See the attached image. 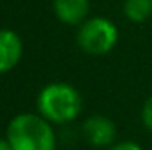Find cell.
Returning <instances> with one entry per match:
<instances>
[{"label": "cell", "instance_id": "1", "mask_svg": "<svg viewBox=\"0 0 152 150\" xmlns=\"http://www.w3.org/2000/svg\"><path fill=\"white\" fill-rule=\"evenodd\" d=\"M5 140L12 150H55L57 136L51 124L36 113L16 115L5 133Z\"/></svg>", "mask_w": 152, "mask_h": 150}, {"label": "cell", "instance_id": "2", "mask_svg": "<svg viewBox=\"0 0 152 150\" xmlns=\"http://www.w3.org/2000/svg\"><path fill=\"white\" fill-rule=\"evenodd\" d=\"M37 111L50 124H69L81 111L80 92L69 83H50L39 92Z\"/></svg>", "mask_w": 152, "mask_h": 150}, {"label": "cell", "instance_id": "3", "mask_svg": "<svg viewBox=\"0 0 152 150\" xmlns=\"http://www.w3.org/2000/svg\"><path fill=\"white\" fill-rule=\"evenodd\" d=\"M117 41H118V30L115 23L101 16L87 18L80 25L76 34L78 46L87 55H92V57L106 55L115 48Z\"/></svg>", "mask_w": 152, "mask_h": 150}, {"label": "cell", "instance_id": "4", "mask_svg": "<svg viewBox=\"0 0 152 150\" xmlns=\"http://www.w3.org/2000/svg\"><path fill=\"white\" fill-rule=\"evenodd\" d=\"M81 131H83L85 140L94 147H112L115 141V136H117L115 124L103 115L88 117L83 122Z\"/></svg>", "mask_w": 152, "mask_h": 150}, {"label": "cell", "instance_id": "5", "mask_svg": "<svg viewBox=\"0 0 152 150\" xmlns=\"http://www.w3.org/2000/svg\"><path fill=\"white\" fill-rule=\"evenodd\" d=\"M23 55L21 37L11 28H0V74L14 69Z\"/></svg>", "mask_w": 152, "mask_h": 150}, {"label": "cell", "instance_id": "6", "mask_svg": "<svg viewBox=\"0 0 152 150\" xmlns=\"http://www.w3.org/2000/svg\"><path fill=\"white\" fill-rule=\"evenodd\" d=\"M88 11V0H53V12L66 25H81L87 20Z\"/></svg>", "mask_w": 152, "mask_h": 150}, {"label": "cell", "instance_id": "7", "mask_svg": "<svg viewBox=\"0 0 152 150\" xmlns=\"http://www.w3.org/2000/svg\"><path fill=\"white\" fill-rule=\"evenodd\" d=\"M122 9L129 21L142 23L152 16V0H124Z\"/></svg>", "mask_w": 152, "mask_h": 150}, {"label": "cell", "instance_id": "8", "mask_svg": "<svg viewBox=\"0 0 152 150\" xmlns=\"http://www.w3.org/2000/svg\"><path fill=\"white\" fill-rule=\"evenodd\" d=\"M142 122H143V125L152 133V95L145 101V104L142 108Z\"/></svg>", "mask_w": 152, "mask_h": 150}, {"label": "cell", "instance_id": "9", "mask_svg": "<svg viewBox=\"0 0 152 150\" xmlns=\"http://www.w3.org/2000/svg\"><path fill=\"white\" fill-rule=\"evenodd\" d=\"M108 150H142V147L136 145L134 141H118V143H113Z\"/></svg>", "mask_w": 152, "mask_h": 150}, {"label": "cell", "instance_id": "10", "mask_svg": "<svg viewBox=\"0 0 152 150\" xmlns=\"http://www.w3.org/2000/svg\"><path fill=\"white\" fill-rule=\"evenodd\" d=\"M0 150H12L11 145H9V141L4 140V138H0Z\"/></svg>", "mask_w": 152, "mask_h": 150}]
</instances>
